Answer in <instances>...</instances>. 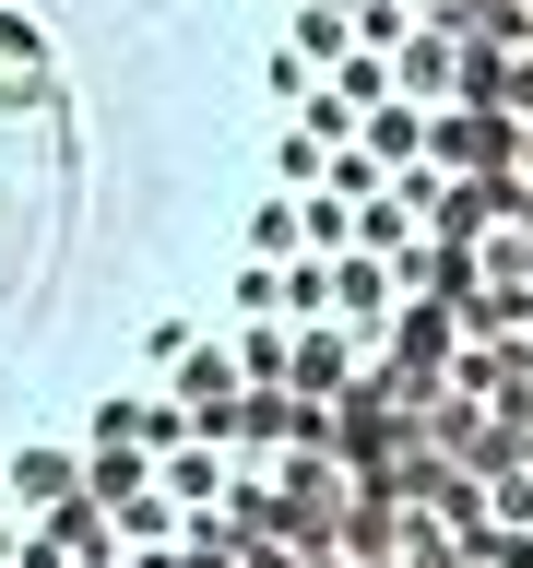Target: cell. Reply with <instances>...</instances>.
I'll list each match as a JSON object with an SVG mask.
<instances>
[{
	"mask_svg": "<svg viewBox=\"0 0 533 568\" xmlns=\"http://www.w3.org/2000/svg\"><path fill=\"white\" fill-rule=\"evenodd\" d=\"M474 154L451 0H0V568H380L332 415Z\"/></svg>",
	"mask_w": 533,
	"mask_h": 568,
	"instance_id": "obj_1",
	"label": "cell"
}]
</instances>
